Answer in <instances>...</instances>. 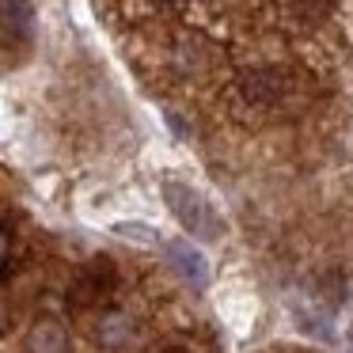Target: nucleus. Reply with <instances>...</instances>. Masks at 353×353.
Wrapping results in <instances>:
<instances>
[{
  "mask_svg": "<svg viewBox=\"0 0 353 353\" xmlns=\"http://www.w3.org/2000/svg\"><path fill=\"white\" fill-rule=\"evenodd\" d=\"M163 198H168V209L175 213V221L190 236H198V239H221L224 236V221L216 216L213 201L201 190H194L190 183H163Z\"/></svg>",
  "mask_w": 353,
  "mask_h": 353,
  "instance_id": "nucleus-1",
  "label": "nucleus"
},
{
  "mask_svg": "<svg viewBox=\"0 0 353 353\" xmlns=\"http://www.w3.org/2000/svg\"><path fill=\"white\" fill-rule=\"evenodd\" d=\"M163 251H168V262L175 266V274L183 277V281H190L194 289H205L209 285L213 266H209V259L190 243V239H171V243H163Z\"/></svg>",
  "mask_w": 353,
  "mask_h": 353,
  "instance_id": "nucleus-2",
  "label": "nucleus"
},
{
  "mask_svg": "<svg viewBox=\"0 0 353 353\" xmlns=\"http://www.w3.org/2000/svg\"><path fill=\"white\" fill-rule=\"evenodd\" d=\"M27 353H69V330L54 315H42L27 330Z\"/></svg>",
  "mask_w": 353,
  "mask_h": 353,
  "instance_id": "nucleus-3",
  "label": "nucleus"
},
{
  "mask_svg": "<svg viewBox=\"0 0 353 353\" xmlns=\"http://www.w3.org/2000/svg\"><path fill=\"white\" fill-rule=\"evenodd\" d=\"M95 338H99L103 350H118L133 338V319L125 312H107L99 323H95Z\"/></svg>",
  "mask_w": 353,
  "mask_h": 353,
  "instance_id": "nucleus-4",
  "label": "nucleus"
},
{
  "mask_svg": "<svg viewBox=\"0 0 353 353\" xmlns=\"http://www.w3.org/2000/svg\"><path fill=\"white\" fill-rule=\"evenodd\" d=\"M114 236L130 239V243H141V247H160V232L141 221H114Z\"/></svg>",
  "mask_w": 353,
  "mask_h": 353,
  "instance_id": "nucleus-5",
  "label": "nucleus"
},
{
  "mask_svg": "<svg viewBox=\"0 0 353 353\" xmlns=\"http://www.w3.org/2000/svg\"><path fill=\"white\" fill-rule=\"evenodd\" d=\"M8 259H12V236L0 228V270L8 266Z\"/></svg>",
  "mask_w": 353,
  "mask_h": 353,
  "instance_id": "nucleus-6",
  "label": "nucleus"
},
{
  "mask_svg": "<svg viewBox=\"0 0 353 353\" xmlns=\"http://www.w3.org/2000/svg\"><path fill=\"white\" fill-rule=\"evenodd\" d=\"M8 323H12V315H8V304H4V300H0V334H4V330H8Z\"/></svg>",
  "mask_w": 353,
  "mask_h": 353,
  "instance_id": "nucleus-7",
  "label": "nucleus"
},
{
  "mask_svg": "<svg viewBox=\"0 0 353 353\" xmlns=\"http://www.w3.org/2000/svg\"><path fill=\"white\" fill-rule=\"evenodd\" d=\"M163 353H190V350H183V345H171V350H163Z\"/></svg>",
  "mask_w": 353,
  "mask_h": 353,
  "instance_id": "nucleus-8",
  "label": "nucleus"
}]
</instances>
